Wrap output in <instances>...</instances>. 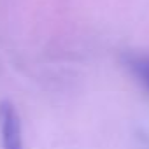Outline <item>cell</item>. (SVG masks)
Returning <instances> with one entry per match:
<instances>
[{
    "label": "cell",
    "mask_w": 149,
    "mask_h": 149,
    "mask_svg": "<svg viewBox=\"0 0 149 149\" xmlns=\"http://www.w3.org/2000/svg\"><path fill=\"white\" fill-rule=\"evenodd\" d=\"M121 63L130 76L149 93V53L126 51L121 56Z\"/></svg>",
    "instance_id": "2"
},
{
    "label": "cell",
    "mask_w": 149,
    "mask_h": 149,
    "mask_svg": "<svg viewBox=\"0 0 149 149\" xmlns=\"http://www.w3.org/2000/svg\"><path fill=\"white\" fill-rule=\"evenodd\" d=\"M0 149H26L25 130L13 100H0Z\"/></svg>",
    "instance_id": "1"
}]
</instances>
